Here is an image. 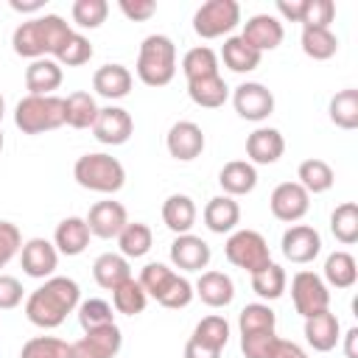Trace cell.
I'll use <instances>...</instances> for the list:
<instances>
[{"mask_svg": "<svg viewBox=\"0 0 358 358\" xmlns=\"http://www.w3.org/2000/svg\"><path fill=\"white\" fill-rule=\"evenodd\" d=\"M76 313H78V324H81L84 333L98 330V327H106V324H115V308L106 299H98V296L78 302Z\"/></svg>", "mask_w": 358, "mask_h": 358, "instance_id": "obj_41", "label": "cell"}, {"mask_svg": "<svg viewBox=\"0 0 358 358\" xmlns=\"http://www.w3.org/2000/svg\"><path fill=\"white\" fill-rule=\"evenodd\" d=\"M302 53L313 62H327L338 53V36L330 28H302Z\"/></svg>", "mask_w": 358, "mask_h": 358, "instance_id": "obj_32", "label": "cell"}, {"mask_svg": "<svg viewBox=\"0 0 358 358\" xmlns=\"http://www.w3.org/2000/svg\"><path fill=\"white\" fill-rule=\"evenodd\" d=\"M131 84H134V76L126 64H101L95 73H92V90L106 98V101H120L131 92Z\"/></svg>", "mask_w": 358, "mask_h": 358, "instance_id": "obj_19", "label": "cell"}, {"mask_svg": "<svg viewBox=\"0 0 358 358\" xmlns=\"http://www.w3.org/2000/svg\"><path fill=\"white\" fill-rule=\"evenodd\" d=\"M8 6L20 14H36L45 8V0H8Z\"/></svg>", "mask_w": 358, "mask_h": 358, "instance_id": "obj_57", "label": "cell"}, {"mask_svg": "<svg viewBox=\"0 0 358 358\" xmlns=\"http://www.w3.org/2000/svg\"><path fill=\"white\" fill-rule=\"evenodd\" d=\"M81 302V288L73 277H48L36 291L28 294L25 299V316L31 324L42 330L59 327L67 313H73Z\"/></svg>", "mask_w": 358, "mask_h": 358, "instance_id": "obj_1", "label": "cell"}, {"mask_svg": "<svg viewBox=\"0 0 358 358\" xmlns=\"http://www.w3.org/2000/svg\"><path fill=\"white\" fill-rule=\"evenodd\" d=\"M73 34L70 22L59 14H45V17H34L28 22H20L11 34V48L17 56L22 59H45V56H56V50L67 42V36Z\"/></svg>", "mask_w": 358, "mask_h": 358, "instance_id": "obj_2", "label": "cell"}, {"mask_svg": "<svg viewBox=\"0 0 358 358\" xmlns=\"http://www.w3.org/2000/svg\"><path fill=\"white\" fill-rule=\"evenodd\" d=\"M53 59H56L62 67H78V64H87V62L92 59V42H90L84 34L73 31V34L67 36V42L56 50Z\"/></svg>", "mask_w": 358, "mask_h": 358, "instance_id": "obj_47", "label": "cell"}, {"mask_svg": "<svg viewBox=\"0 0 358 358\" xmlns=\"http://www.w3.org/2000/svg\"><path fill=\"white\" fill-rule=\"evenodd\" d=\"M20 249H22L20 227L11 224V221H0V268H6L8 260L14 255H20Z\"/></svg>", "mask_w": 358, "mask_h": 358, "instance_id": "obj_51", "label": "cell"}, {"mask_svg": "<svg viewBox=\"0 0 358 358\" xmlns=\"http://www.w3.org/2000/svg\"><path fill=\"white\" fill-rule=\"evenodd\" d=\"M277 11L282 20L288 22H299L302 11H305V0H277Z\"/></svg>", "mask_w": 358, "mask_h": 358, "instance_id": "obj_54", "label": "cell"}, {"mask_svg": "<svg viewBox=\"0 0 358 358\" xmlns=\"http://www.w3.org/2000/svg\"><path fill=\"white\" fill-rule=\"evenodd\" d=\"M70 347H73V358H115L123 347V333L117 324H106L84 333Z\"/></svg>", "mask_w": 358, "mask_h": 358, "instance_id": "obj_13", "label": "cell"}, {"mask_svg": "<svg viewBox=\"0 0 358 358\" xmlns=\"http://www.w3.org/2000/svg\"><path fill=\"white\" fill-rule=\"evenodd\" d=\"M182 73H185L187 81L215 76V73H218V53H215L213 48H207V45L190 48V50L182 56Z\"/></svg>", "mask_w": 358, "mask_h": 358, "instance_id": "obj_37", "label": "cell"}, {"mask_svg": "<svg viewBox=\"0 0 358 358\" xmlns=\"http://www.w3.org/2000/svg\"><path fill=\"white\" fill-rule=\"evenodd\" d=\"M330 232L338 243L352 246L358 241V204L355 201H344L333 210L330 215Z\"/></svg>", "mask_w": 358, "mask_h": 358, "instance_id": "obj_40", "label": "cell"}, {"mask_svg": "<svg viewBox=\"0 0 358 358\" xmlns=\"http://www.w3.org/2000/svg\"><path fill=\"white\" fill-rule=\"evenodd\" d=\"M271 358H308V352L296 344V341H285V338H277V347L271 352Z\"/></svg>", "mask_w": 358, "mask_h": 358, "instance_id": "obj_56", "label": "cell"}, {"mask_svg": "<svg viewBox=\"0 0 358 358\" xmlns=\"http://www.w3.org/2000/svg\"><path fill=\"white\" fill-rule=\"evenodd\" d=\"M327 115L330 120L344 129V131H352L358 129V90H341L330 98V106H327Z\"/></svg>", "mask_w": 358, "mask_h": 358, "instance_id": "obj_38", "label": "cell"}, {"mask_svg": "<svg viewBox=\"0 0 358 358\" xmlns=\"http://www.w3.org/2000/svg\"><path fill=\"white\" fill-rule=\"evenodd\" d=\"M210 257H213L210 243L193 232L176 235L171 243V263L179 271H204L210 266Z\"/></svg>", "mask_w": 358, "mask_h": 358, "instance_id": "obj_16", "label": "cell"}, {"mask_svg": "<svg viewBox=\"0 0 358 358\" xmlns=\"http://www.w3.org/2000/svg\"><path fill=\"white\" fill-rule=\"evenodd\" d=\"M224 67H229L232 73H252L257 64H260V53L255 48H249L241 36H227L224 45H221V56Z\"/></svg>", "mask_w": 358, "mask_h": 358, "instance_id": "obj_31", "label": "cell"}, {"mask_svg": "<svg viewBox=\"0 0 358 358\" xmlns=\"http://www.w3.org/2000/svg\"><path fill=\"white\" fill-rule=\"evenodd\" d=\"M137 78L145 87H165L176 76V45L165 34H148L140 42L137 50V64H134Z\"/></svg>", "mask_w": 358, "mask_h": 358, "instance_id": "obj_3", "label": "cell"}, {"mask_svg": "<svg viewBox=\"0 0 358 358\" xmlns=\"http://www.w3.org/2000/svg\"><path fill=\"white\" fill-rule=\"evenodd\" d=\"M162 224L173 232V235H185L193 229L196 224V204L187 193H171L162 201Z\"/></svg>", "mask_w": 358, "mask_h": 358, "instance_id": "obj_27", "label": "cell"}, {"mask_svg": "<svg viewBox=\"0 0 358 358\" xmlns=\"http://www.w3.org/2000/svg\"><path fill=\"white\" fill-rule=\"evenodd\" d=\"M90 227L81 215H67L56 224V232H53V246L59 255H67V257H76L81 255L87 246H90Z\"/></svg>", "mask_w": 358, "mask_h": 358, "instance_id": "obj_22", "label": "cell"}, {"mask_svg": "<svg viewBox=\"0 0 358 358\" xmlns=\"http://www.w3.org/2000/svg\"><path fill=\"white\" fill-rule=\"evenodd\" d=\"M187 95L196 106L201 109H218L227 103L229 98V87L227 81L221 78V73L215 76H207V78H196V81H187Z\"/></svg>", "mask_w": 358, "mask_h": 358, "instance_id": "obj_29", "label": "cell"}, {"mask_svg": "<svg viewBox=\"0 0 358 358\" xmlns=\"http://www.w3.org/2000/svg\"><path fill=\"white\" fill-rule=\"evenodd\" d=\"M271 215L285 224H296L310 210V196L299 182H280L268 196Z\"/></svg>", "mask_w": 358, "mask_h": 358, "instance_id": "obj_10", "label": "cell"}, {"mask_svg": "<svg viewBox=\"0 0 358 358\" xmlns=\"http://www.w3.org/2000/svg\"><path fill=\"white\" fill-rule=\"evenodd\" d=\"M341 338H344V355L347 358H358V327H350Z\"/></svg>", "mask_w": 358, "mask_h": 358, "instance_id": "obj_58", "label": "cell"}, {"mask_svg": "<svg viewBox=\"0 0 358 358\" xmlns=\"http://www.w3.org/2000/svg\"><path fill=\"white\" fill-rule=\"evenodd\" d=\"M70 17L78 28H101L109 17V3L106 0H76L70 6Z\"/></svg>", "mask_w": 358, "mask_h": 358, "instance_id": "obj_46", "label": "cell"}, {"mask_svg": "<svg viewBox=\"0 0 358 358\" xmlns=\"http://www.w3.org/2000/svg\"><path fill=\"white\" fill-rule=\"evenodd\" d=\"M336 20V3L333 0H305L302 11V28H330Z\"/></svg>", "mask_w": 358, "mask_h": 358, "instance_id": "obj_49", "label": "cell"}, {"mask_svg": "<svg viewBox=\"0 0 358 358\" xmlns=\"http://www.w3.org/2000/svg\"><path fill=\"white\" fill-rule=\"evenodd\" d=\"M324 285L330 288H352L355 285V280H358V263H355V257L350 255V252H344V249H338V252H333V255H327V260H324Z\"/></svg>", "mask_w": 358, "mask_h": 358, "instance_id": "obj_30", "label": "cell"}, {"mask_svg": "<svg viewBox=\"0 0 358 358\" xmlns=\"http://www.w3.org/2000/svg\"><path fill=\"white\" fill-rule=\"evenodd\" d=\"M274 324H277V313H274L266 302H249V305L238 313V330H241V336L274 330Z\"/></svg>", "mask_w": 358, "mask_h": 358, "instance_id": "obj_43", "label": "cell"}, {"mask_svg": "<svg viewBox=\"0 0 358 358\" xmlns=\"http://www.w3.org/2000/svg\"><path fill=\"white\" fill-rule=\"evenodd\" d=\"M282 36H285L282 22H280V17H274V14H255V17H249V20L243 22V31H241V39H243L249 48H255L260 56H263L266 50L280 48Z\"/></svg>", "mask_w": 358, "mask_h": 358, "instance_id": "obj_17", "label": "cell"}, {"mask_svg": "<svg viewBox=\"0 0 358 358\" xmlns=\"http://www.w3.org/2000/svg\"><path fill=\"white\" fill-rule=\"evenodd\" d=\"M3 115H6V101H3V95H0V120H3Z\"/></svg>", "mask_w": 358, "mask_h": 358, "instance_id": "obj_59", "label": "cell"}, {"mask_svg": "<svg viewBox=\"0 0 358 358\" xmlns=\"http://www.w3.org/2000/svg\"><path fill=\"white\" fill-rule=\"evenodd\" d=\"M277 333L274 330H263V333H246L241 336V352L243 358H271L274 347H277Z\"/></svg>", "mask_w": 358, "mask_h": 358, "instance_id": "obj_48", "label": "cell"}, {"mask_svg": "<svg viewBox=\"0 0 358 358\" xmlns=\"http://www.w3.org/2000/svg\"><path fill=\"white\" fill-rule=\"evenodd\" d=\"M20 263H22V271L28 277L48 280V277H53V271L59 266V252H56L53 241H48V238H31L20 249Z\"/></svg>", "mask_w": 358, "mask_h": 358, "instance_id": "obj_14", "label": "cell"}, {"mask_svg": "<svg viewBox=\"0 0 358 358\" xmlns=\"http://www.w3.org/2000/svg\"><path fill=\"white\" fill-rule=\"evenodd\" d=\"M291 299H294L296 313L302 319H308V316L330 308V288L324 285V280L316 271L302 268L291 277Z\"/></svg>", "mask_w": 358, "mask_h": 358, "instance_id": "obj_8", "label": "cell"}, {"mask_svg": "<svg viewBox=\"0 0 358 358\" xmlns=\"http://www.w3.org/2000/svg\"><path fill=\"white\" fill-rule=\"evenodd\" d=\"M98 103L90 92H70L64 98V123L70 129H92L95 117H98Z\"/></svg>", "mask_w": 358, "mask_h": 358, "instance_id": "obj_33", "label": "cell"}, {"mask_svg": "<svg viewBox=\"0 0 358 358\" xmlns=\"http://www.w3.org/2000/svg\"><path fill=\"white\" fill-rule=\"evenodd\" d=\"M92 277L103 291H115L120 282L131 277V266L120 252H103L92 263Z\"/></svg>", "mask_w": 358, "mask_h": 358, "instance_id": "obj_28", "label": "cell"}, {"mask_svg": "<svg viewBox=\"0 0 358 358\" xmlns=\"http://www.w3.org/2000/svg\"><path fill=\"white\" fill-rule=\"evenodd\" d=\"M193 338L207 344V347H213V350H224L227 341H229V322L224 316H218V313H210L193 327Z\"/></svg>", "mask_w": 358, "mask_h": 358, "instance_id": "obj_45", "label": "cell"}, {"mask_svg": "<svg viewBox=\"0 0 358 358\" xmlns=\"http://www.w3.org/2000/svg\"><path fill=\"white\" fill-rule=\"evenodd\" d=\"M62 64L50 56L45 59H34L28 67H25V90L28 95H53L59 87H62Z\"/></svg>", "mask_w": 358, "mask_h": 358, "instance_id": "obj_23", "label": "cell"}, {"mask_svg": "<svg viewBox=\"0 0 358 358\" xmlns=\"http://www.w3.org/2000/svg\"><path fill=\"white\" fill-rule=\"evenodd\" d=\"M232 106L243 120L260 123L274 112V92L260 81H243L232 92Z\"/></svg>", "mask_w": 358, "mask_h": 358, "instance_id": "obj_9", "label": "cell"}, {"mask_svg": "<svg viewBox=\"0 0 358 358\" xmlns=\"http://www.w3.org/2000/svg\"><path fill=\"white\" fill-rule=\"evenodd\" d=\"M117 8L131 22H145V20H151L157 14V3L154 0H120Z\"/></svg>", "mask_w": 358, "mask_h": 358, "instance_id": "obj_52", "label": "cell"}, {"mask_svg": "<svg viewBox=\"0 0 358 358\" xmlns=\"http://www.w3.org/2000/svg\"><path fill=\"white\" fill-rule=\"evenodd\" d=\"M204 131L199 123L193 120H176L171 129H168V137H165V145H168V154L179 162H190L196 157H201L204 151Z\"/></svg>", "mask_w": 358, "mask_h": 358, "instance_id": "obj_15", "label": "cell"}, {"mask_svg": "<svg viewBox=\"0 0 358 358\" xmlns=\"http://www.w3.org/2000/svg\"><path fill=\"white\" fill-rule=\"evenodd\" d=\"M73 179L92 193H103L112 196L126 185V168L120 165L117 157L103 154V151H92V154H81L73 165Z\"/></svg>", "mask_w": 358, "mask_h": 358, "instance_id": "obj_4", "label": "cell"}, {"mask_svg": "<svg viewBox=\"0 0 358 358\" xmlns=\"http://www.w3.org/2000/svg\"><path fill=\"white\" fill-rule=\"evenodd\" d=\"M204 227L215 235H229L235 232L238 221H241V207L232 196H213L207 204H204Z\"/></svg>", "mask_w": 358, "mask_h": 358, "instance_id": "obj_25", "label": "cell"}, {"mask_svg": "<svg viewBox=\"0 0 358 358\" xmlns=\"http://www.w3.org/2000/svg\"><path fill=\"white\" fill-rule=\"evenodd\" d=\"M14 126L22 134H45L64 126V98L59 95H25L14 106Z\"/></svg>", "mask_w": 358, "mask_h": 358, "instance_id": "obj_5", "label": "cell"}, {"mask_svg": "<svg viewBox=\"0 0 358 358\" xmlns=\"http://www.w3.org/2000/svg\"><path fill=\"white\" fill-rule=\"evenodd\" d=\"M87 227L95 238H117L120 229L129 224V215H126V207L120 201H112V199H103V201H95L87 213Z\"/></svg>", "mask_w": 358, "mask_h": 358, "instance_id": "obj_18", "label": "cell"}, {"mask_svg": "<svg viewBox=\"0 0 358 358\" xmlns=\"http://www.w3.org/2000/svg\"><path fill=\"white\" fill-rule=\"evenodd\" d=\"M224 255H227V260L235 268H243L246 274H255V271H260L263 266L271 263L268 243L255 229H235V232H229V238L224 243Z\"/></svg>", "mask_w": 358, "mask_h": 358, "instance_id": "obj_6", "label": "cell"}, {"mask_svg": "<svg viewBox=\"0 0 358 358\" xmlns=\"http://www.w3.org/2000/svg\"><path fill=\"white\" fill-rule=\"evenodd\" d=\"M218 185L224 196H246L257 187V168L249 159H232L218 171Z\"/></svg>", "mask_w": 358, "mask_h": 358, "instance_id": "obj_26", "label": "cell"}, {"mask_svg": "<svg viewBox=\"0 0 358 358\" xmlns=\"http://www.w3.org/2000/svg\"><path fill=\"white\" fill-rule=\"evenodd\" d=\"M282 151H285V140L271 126H257L246 137V157L252 165H271L282 157Z\"/></svg>", "mask_w": 358, "mask_h": 358, "instance_id": "obj_21", "label": "cell"}, {"mask_svg": "<svg viewBox=\"0 0 358 358\" xmlns=\"http://www.w3.org/2000/svg\"><path fill=\"white\" fill-rule=\"evenodd\" d=\"M20 358H73V347L56 336H34L22 344Z\"/></svg>", "mask_w": 358, "mask_h": 358, "instance_id": "obj_42", "label": "cell"}, {"mask_svg": "<svg viewBox=\"0 0 358 358\" xmlns=\"http://www.w3.org/2000/svg\"><path fill=\"white\" fill-rule=\"evenodd\" d=\"M193 291L207 308H227L235 299V282L224 271H201Z\"/></svg>", "mask_w": 358, "mask_h": 358, "instance_id": "obj_24", "label": "cell"}, {"mask_svg": "<svg viewBox=\"0 0 358 358\" xmlns=\"http://www.w3.org/2000/svg\"><path fill=\"white\" fill-rule=\"evenodd\" d=\"M252 277V291L260 296V299H280L285 294V285H288V277H285V268L277 266L274 260L268 266H263L260 271L249 274Z\"/></svg>", "mask_w": 358, "mask_h": 358, "instance_id": "obj_36", "label": "cell"}, {"mask_svg": "<svg viewBox=\"0 0 358 358\" xmlns=\"http://www.w3.org/2000/svg\"><path fill=\"white\" fill-rule=\"evenodd\" d=\"M151 243H154V232L143 221H129L120 229V235H117V246H120V255L126 260H131V257L137 260V257L148 255L151 252Z\"/></svg>", "mask_w": 358, "mask_h": 358, "instance_id": "obj_35", "label": "cell"}, {"mask_svg": "<svg viewBox=\"0 0 358 358\" xmlns=\"http://www.w3.org/2000/svg\"><path fill=\"white\" fill-rule=\"evenodd\" d=\"M0 151H3V131H0Z\"/></svg>", "mask_w": 358, "mask_h": 358, "instance_id": "obj_60", "label": "cell"}, {"mask_svg": "<svg viewBox=\"0 0 358 358\" xmlns=\"http://www.w3.org/2000/svg\"><path fill=\"white\" fill-rule=\"evenodd\" d=\"M185 358H221V350H213V347H207L190 336L185 344Z\"/></svg>", "mask_w": 358, "mask_h": 358, "instance_id": "obj_55", "label": "cell"}, {"mask_svg": "<svg viewBox=\"0 0 358 358\" xmlns=\"http://www.w3.org/2000/svg\"><path fill=\"white\" fill-rule=\"evenodd\" d=\"M145 305H148V294L143 291V285L134 277H129L126 282H120L112 291V308L123 316H137L145 310Z\"/></svg>", "mask_w": 358, "mask_h": 358, "instance_id": "obj_39", "label": "cell"}, {"mask_svg": "<svg viewBox=\"0 0 358 358\" xmlns=\"http://www.w3.org/2000/svg\"><path fill=\"white\" fill-rule=\"evenodd\" d=\"M241 22V6L235 0H207L193 14V31L201 39H218L235 31Z\"/></svg>", "mask_w": 358, "mask_h": 358, "instance_id": "obj_7", "label": "cell"}, {"mask_svg": "<svg viewBox=\"0 0 358 358\" xmlns=\"http://www.w3.org/2000/svg\"><path fill=\"white\" fill-rule=\"evenodd\" d=\"M173 280H176V271L171 266H165V263H148V266H143V271L137 277V282L143 285V291L148 294V299H157V302L171 288Z\"/></svg>", "mask_w": 358, "mask_h": 358, "instance_id": "obj_44", "label": "cell"}, {"mask_svg": "<svg viewBox=\"0 0 358 358\" xmlns=\"http://www.w3.org/2000/svg\"><path fill=\"white\" fill-rule=\"evenodd\" d=\"M305 341L316 352H330L341 341V322H338V316L330 308L322 310V313L308 316L305 319Z\"/></svg>", "mask_w": 358, "mask_h": 358, "instance_id": "obj_20", "label": "cell"}, {"mask_svg": "<svg viewBox=\"0 0 358 358\" xmlns=\"http://www.w3.org/2000/svg\"><path fill=\"white\" fill-rule=\"evenodd\" d=\"M282 257L296 263V266H305V263H313L322 252V235L308 227V224H291L285 232H282Z\"/></svg>", "mask_w": 358, "mask_h": 358, "instance_id": "obj_11", "label": "cell"}, {"mask_svg": "<svg viewBox=\"0 0 358 358\" xmlns=\"http://www.w3.org/2000/svg\"><path fill=\"white\" fill-rule=\"evenodd\" d=\"M296 182L308 190V196H310V193L316 196V193H327V190L333 187L336 173H333V168H330L324 159L310 157V159L299 162V168H296Z\"/></svg>", "mask_w": 358, "mask_h": 358, "instance_id": "obj_34", "label": "cell"}, {"mask_svg": "<svg viewBox=\"0 0 358 358\" xmlns=\"http://www.w3.org/2000/svg\"><path fill=\"white\" fill-rule=\"evenodd\" d=\"M193 296H196L193 282H190L187 277L176 274V280L171 282V288L159 296V305H162V308H171V310H179V308H187V305L193 302Z\"/></svg>", "mask_w": 358, "mask_h": 358, "instance_id": "obj_50", "label": "cell"}, {"mask_svg": "<svg viewBox=\"0 0 358 358\" xmlns=\"http://www.w3.org/2000/svg\"><path fill=\"white\" fill-rule=\"evenodd\" d=\"M131 131H134V120H131V115L123 106L109 103V106L98 109V117L92 123V134H95L98 143H103V145H123V143H129Z\"/></svg>", "mask_w": 358, "mask_h": 358, "instance_id": "obj_12", "label": "cell"}, {"mask_svg": "<svg viewBox=\"0 0 358 358\" xmlns=\"http://www.w3.org/2000/svg\"><path fill=\"white\" fill-rule=\"evenodd\" d=\"M22 302V282L11 274H0V310H11Z\"/></svg>", "mask_w": 358, "mask_h": 358, "instance_id": "obj_53", "label": "cell"}]
</instances>
